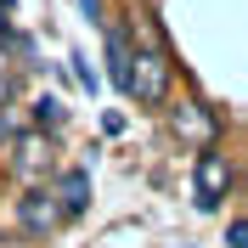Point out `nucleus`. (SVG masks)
I'll return each mask as SVG.
<instances>
[{"mask_svg": "<svg viewBox=\"0 0 248 248\" xmlns=\"http://www.w3.org/2000/svg\"><path fill=\"white\" fill-rule=\"evenodd\" d=\"M12 6H17V0H0V12H12Z\"/></svg>", "mask_w": 248, "mask_h": 248, "instance_id": "obj_14", "label": "nucleus"}, {"mask_svg": "<svg viewBox=\"0 0 248 248\" xmlns=\"http://www.w3.org/2000/svg\"><path fill=\"white\" fill-rule=\"evenodd\" d=\"M12 96H17V79H12V68H0V108H6Z\"/></svg>", "mask_w": 248, "mask_h": 248, "instance_id": "obj_12", "label": "nucleus"}, {"mask_svg": "<svg viewBox=\"0 0 248 248\" xmlns=\"http://www.w3.org/2000/svg\"><path fill=\"white\" fill-rule=\"evenodd\" d=\"M12 170H17V181H40V175L51 170V153H40V136H23V130H17L12 136Z\"/></svg>", "mask_w": 248, "mask_h": 248, "instance_id": "obj_6", "label": "nucleus"}, {"mask_svg": "<svg viewBox=\"0 0 248 248\" xmlns=\"http://www.w3.org/2000/svg\"><path fill=\"white\" fill-rule=\"evenodd\" d=\"M17 220H23V232H29V237H51V232H57V220H62V209H57L51 192H29V198H17Z\"/></svg>", "mask_w": 248, "mask_h": 248, "instance_id": "obj_3", "label": "nucleus"}, {"mask_svg": "<svg viewBox=\"0 0 248 248\" xmlns=\"http://www.w3.org/2000/svg\"><path fill=\"white\" fill-rule=\"evenodd\" d=\"M34 124H40V130H57L62 124V102L57 96H40V102H34Z\"/></svg>", "mask_w": 248, "mask_h": 248, "instance_id": "obj_8", "label": "nucleus"}, {"mask_svg": "<svg viewBox=\"0 0 248 248\" xmlns=\"http://www.w3.org/2000/svg\"><path fill=\"white\" fill-rule=\"evenodd\" d=\"M79 12H85V17H91V23H96V29H102V23H108V6H102V0H79Z\"/></svg>", "mask_w": 248, "mask_h": 248, "instance_id": "obj_11", "label": "nucleus"}, {"mask_svg": "<svg viewBox=\"0 0 248 248\" xmlns=\"http://www.w3.org/2000/svg\"><path fill=\"white\" fill-rule=\"evenodd\" d=\"M102 29H108V74H113V85L124 91V85H130V34H124L113 17L102 23Z\"/></svg>", "mask_w": 248, "mask_h": 248, "instance_id": "obj_7", "label": "nucleus"}, {"mask_svg": "<svg viewBox=\"0 0 248 248\" xmlns=\"http://www.w3.org/2000/svg\"><path fill=\"white\" fill-rule=\"evenodd\" d=\"M237 170H232V158L220 153L215 141L209 147H198V164H192V192H198V209H220L226 203V192H232Z\"/></svg>", "mask_w": 248, "mask_h": 248, "instance_id": "obj_2", "label": "nucleus"}, {"mask_svg": "<svg viewBox=\"0 0 248 248\" xmlns=\"http://www.w3.org/2000/svg\"><path fill=\"white\" fill-rule=\"evenodd\" d=\"M51 198H57L62 215H85V209H91V170H62Z\"/></svg>", "mask_w": 248, "mask_h": 248, "instance_id": "obj_5", "label": "nucleus"}, {"mask_svg": "<svg viewBox=\"0 0 248 248\" xmlns=\"http://www.w3.org/2000/svg\"><path fill=\"white\" fill-rule=\"evenodd\" d=\"M0 46H6V12H0Z\"/></svg>", "mask_w": 248, "mask_h": 248, "instance_id": "obj_13", "label": "nucleus"}, {"mask_svg": "<svg viewBox=\"0 0 248 248\" xmlns=\"http://www.w3.org/2000/svg\"><path fill=\"white\" fill-rule=\"evenodd\" d=\"M175 130H181L186 141L209 147V141L220 136V119H215V108H209V102H181V108H175Z\"/></svg>", "mask_w": 248, "mask_h": 248, "instance_id": "obj_4", "label": "nucleus"}, {"mask_svg": "<svg viewBox=\"0 0 248 248\" xmlns=\"http://www.w3.org/2000/svg\"><path fill=\"white\" fill-rule=\"evenodd\" d=\"M68 62H74V79H79V85H85V91H96V68H91V62L79 57V51H74Z\"/></svg>", "mask_w": 248, "mask_h": 248, "instance_id": "obj_9", "label": "nucleus"}, {"mask_svg": "<svg viewBox=\"0 0 248 248\" xmlns=\"http://www.w3.org/2000/svg\"><path fill=\"white\" fill-rule=\"evenodd\" d=\"M226 248H248V220H243V215L226 226Z\"/></svg>", "mask_w": 248, "mask_h": 248, "instance_id": "obj_10", "label": "nucleus"}, {"mask_svg": "<svg viewBox=\"0 0 248 248\" xmlns=\"http://www.w3.org/2000/svg\"><path fill=\"white\" fill-rule=\"evenodd\" d=\"M170 91H175V62L164 51V40H153L147 51H130V85H124V96L158 108V102H170Z\"/></svg>", "mask_w": 248, "mask_h": 248, "instance_id": "obj_1", "label": "nucleus"}]
</instances>
